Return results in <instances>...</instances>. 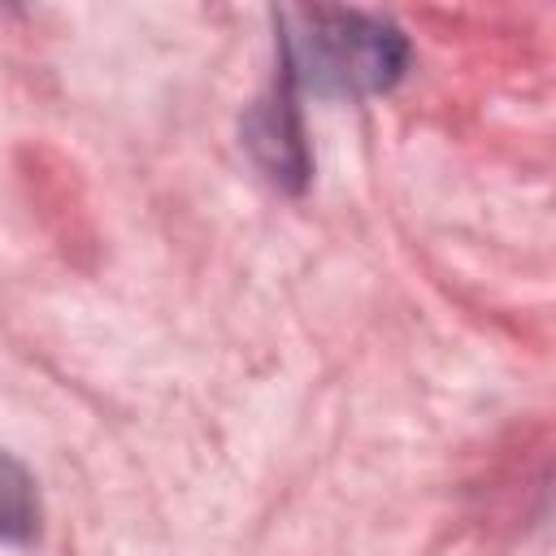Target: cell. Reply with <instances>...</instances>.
<instances>
[{"label": "cell", "mask_w": 556, "mask_h": 556, "mask_svg": "<svg viewBox=\"0 0 556 556\" xmlns=\"http://www.w3.org/2000/svg\"><path fill=\"white\" fill-rule=\"evenodd\" d=\"M282 26L291 78L317 96H374L404 74L408 43L382 17L352 9H291Z\"/></svg>", "instance_id": "obj_1"}, {"label": "cell", "mask_w": 556, "mask_h": 556, "mask_svg": "<svg viewBox=\"0 0 556 556\" xmlns=\"http://www.w3.org/2000/svg\"><path fill=\"white\" fill-rule=\"evenodd\" d=\"M248 143L256 152V161L269 169L274 182H287V187H300L304 182V143H300V130H295V117L282 104H261L248 122Z\"/></svg>", "instance_id": "obj_2"}, {"label": "cell", "mask_w": 556, "mask_h": 556, "mask_svg": "<svg viewBox=\"0 0 556 556\" xmlns=\"http://www.w3.org/2000/svg\"><path fill=\"white\" fill-rule=\"evenodd\" d=\"M35 517H39V508H35V486H30L26 469L0 452V539H13V543L30 539Z\"/></svg>", "instance_id": "obj_3"}]
</instances>
